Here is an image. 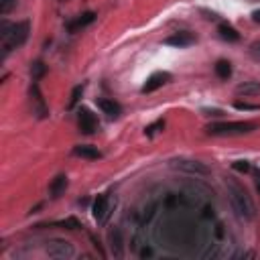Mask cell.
Instances as JSON below:
<instances>
[{"label": "cell", "mask_w": 260, "mask_h": 260, "mask_svg": "<svg viewBox=\"0 0 260 260\" xmlns=\"http://www.w3.org/2000/svg\"><path fill=\"white\" fill-rule=\"evenodd\" d=\"M250 53H252V57H254L256 61H260V41L254 43V45L250 47Z\"/></svg>", "instance_id": "24"}, {"label": "cell", "mask_w": 260, "mask_h": 260, "mask_svg": "<svg viewBox=\"0 0 260 260\" xmlns=\"http://www.w3.org/2000/svg\"><path fill=\"white\" fill-rule=\"evenodd\" d=\"M110 207H112L110 197H108V195H100V197L94 201V207H92L96 222H100V223L106 222V220H108V216H110Z\"/></svg>", "instance_id": "6"}, {"label": "cell", "mask_w": 260, "mask_h": 260, "mask_svg": "<svg viewBox=\"0 0 260 260\" xmlns=\"http://www.w3.org/2000/svg\"><path fill=\"white\" fill-rule=\"evenodd\" d=\"M45 250L51 258H72L75 254V248L65 240H51Z\"/></svg>", "instance_id": "5"}, {"label": "cell", "mask_w": 260, "mask_h": 260, "mask_svg": "<svg viewBox=\"0 0 260 260\" xmlns=\"http://www.w3.org/2000/svg\"><path fill=\"white\" fill-rule=\"evenodd\" d=\"M171 167L181 173H189V175H210V169L199 161H189V159H175L171 161Z\"/></svg>", "instance_id": "4"}, {"label": "cell", "mask_w": 260, "mask_h": 260, "mask_svg": "<svg viewBox=\"0 0 260 260\" xmlns=\"http://www.w3.org/2000/svg\"><path fill=\"white\" fill-rule=\"evenodd\" d=\"M195 39H193V35L191 33H175V35H171V37L165 41L167 45H173V47H189Z\"/></svg>", "instance_id": "10"}, {"label": "cell", "mask_w": 260, "mask_h": 260, "mask_svg": "<svg viewBox=\"0 0 260 260\" xmlns=\"http://www.w3.org/2000/svg\"><path fill=\"white\" fill-rule=\"evenodd\" d=\"M256 189H258V191H260V173H258V175H256Z\"/></svg>", "instance_id": "27"}, {"label": "cell", "mask_w": 260, "mask_h": 260, "mask_svg": "<svg viewBox=\"0 0 260 260\" xmlns=\"http://www.w3.org/2000/svg\"><path fill=\"white\" fill-rule=\"evenodd\" d=\"M218 31H220V37L226 39V41H238V39H240V35L236 33V29L230 27V25H226V23H222V25L218 27Z\"/></svg>", "instance_id": "15"}, {"label": "cell", "mask_w": 260, "mask_h": 260, "mask_svg": "<svg viewBox=\"0 0 260 260\" xmlns=\"http://www.w3.org/2000/svg\"><path fill=\"white\" fill-rule=\"evenodd\" d=\"M238 96H260V83L258 81H244L236 88Z\"/></svg>", "instance_id": "12"}, {"label": "cell", "mask_w": 260, "mask_h": 260, "mask_svg": "<svg viewBox=\"0 0 260 260\" xmlns=\"http://www.w3.org/2000/svg\"><path fill=\"white\" fill-rule=\"evenodd\" d=\"M74 154L75 157H81V159H100V150L96 147H90V145H79L74 149Z\"/></svg>", "instance_id": "13"}, {"label": "cell", "mask_w": 260, "mask_h": 260, "mask_svg": "<svg viewBox=\"0 0 260 260\" xmlns=\"http://www.w3.org/2000/svg\"><path fill=\"white\" fill-rule=\"evenodd\" d=\"M252 19H254V23H260V10H254L252 12Z\"/></svg>", "instance_id": "26"}, {"label": "cell", "mask_w": 260, "mask_h": 260, "mask_svg": "<svg viewBox=\"0 0 260 260\" xmlns=\"http://www.w3.org/2000/svg\"><path fill=\"white\" fill-rule=\"evenodd\" d=\"M232 167H234L236 171H240V173H248V171H250V163H248V161H236Z\"/></svg>", "instance_id": "23"}, {"label": "cell", "mask_w": 260, "mask_h": 260, "mask_svg": "<svg viewBox=\"0 0 260 260\" xmlns=\"http://www.w3.org/2000/svg\"><path fill=\"white\" fill-rule=\"evenodd\" d=\"M169 79H171V74H167V72H157V74H152V75L147 79V83H145L143 94H150V92H154V90H159L161 85H165Z\"/></svg>", "instance_id": "7"}, {"label": "cell", "mask_w": 260, "mask_h": 260, "mask_svg": "<svg viewBox=\"0 0 260 260\" xmlns=\"http://www.w3.org/2000/svg\"><path fill=\"white\" fill-rule=\"evenodd\" d=\"M29 39V23H16V25H2V47L4 53H8L10 49L21 47Z\"/></svg>", "instance_id": "2"}, {"label": "cell", "mask_w": 260, "mask_h": 260, "mask_svg": "<svg viewBox=\"0 0 260 260\" xmlns=\"http://www.w3.org/2000/svg\"><path fill=\"white\" fill-rule=\"evenodd\" d=\"M16 2H19V0H0V12H2V14H8V12L16 6Z\"/></svg>", "instance_id": "20"}, {"label": "cell", "mask_w": 260, "mask_h": 260, "mask_svg": "<svg viewBox=\"0 0 260 260\" xmlns=\"http://www.w3.org/2000/svg\"><path fill=\"white\" fill-rule=\"evenodd\" d=\"M67 189V177L65 175H59L53 179V183H51L49 187V191H51V197H59L63 191Z\"/></svg>", "instance_id": "14"}, {"label": "cell", "mask_w": 260, "mask_h": 260, "mask_svg": "<svg viewBox=\"0 0 260 260\" xmlns=\"http://www.w3.org/2000/svg\"><path fill=\"white\" fill-rule=\"evenodd\" d=\"M157 128H163V122H157V124L149 126V128H147V134H149V136H150V134H154V132H157Z\"/></svg>", "instance_id": "25"}, {"label": "cell", "mask_w": 260, "mask_h": 260, "mask_svg": "<svg viewBox=\"0 0 260 260\" xmlns=\"http://www.w3.org/2000/svg\"><path fill=\"white\" fill-rule=\"evenodd\" d=\"M79 128H81V132H85V134H92V132H96V128H98V120H96V116H94L88 108H81V110H79Z\"/></svg>", "instance_id": "8"}, {"label": "cell", "mask_w": 260, "mask_h": 260, "mask_svg": "<svg viewBox=\"0 0 260 260\" xmlns=\"http://www.w3.org/2000/svg\"><path fill=\"white\" fill-rule=\"evenodd\" d=\"M57 226H63V228H67V230H77V228H81V226H79V222H77L75 218L61 220V222H57Z\"/></svg>", "instance_id": "18"}, {"label": "cell", "mask_w": 260, "mask_h": 260, "mask_svg": "<svg viewBox=\"0 0 260 260\" xmlns=\"http://www.w3.org/2000/svg\"><path fill=\"white\" fill-rule=\"evenodd\" d=\"M81 92H83V88H81V85H77V88H75V90L72 92V100H69V108H74L75 104H77V100H79Z\"/></svg>", "instance_id": "22"}, {"label": "cell", "mask_w": 260, "mask_h": 260, "mask_svg": "<svg viewBox=\"0 0 260 260\" xmlns=\"http://www.w3.org/2000/svg\"><path fill=\"white\" fill-rule=\"evenodd\" d=\"M31 74H33V79H39V77H43V74H45V65H43L41 61L33 63V67H31Z\"/></svg>", "instance_id": "19"}, {"label": "cell", "mask_w": 260, "mask_h": 260, "mask_svg": "<svg viewBox=\"0 0 260 260\" xmlns=\"http://www.w3.org/2000/svg\"><path fill=\"white\" fill-rule=\"evenodd\" d=\"M226 189H228V199H230V203L234 207L236 216L240 220H254L256 207H254L250 195L246 193V189L242 185H238L236 181H232V179L226 181Z\"/></svg>", "instance_id": "1"}, {"label": "cell", "mask_w": 260, "mask_h": 260, "mask_svg": "<svg viewBox=\"0 0 260 260\" xmlns=\"http://www.w3.org/2000/svg\"><path fill=\"white\" fill-rule=\"evenodd\" d=\"M31 96H33L35 104H37V112H39V116H41V118H43V116H47L45 102H43V98H41V92H39V88H37V85H33V90H31Z\"/></svg>", "instance_id": "16"}, {"label": "cell", "mask_w": 260, "mask_h": 260, "mask_svg": "<svg viewBox=\"0 0 260 260\" xmlns=\"http://www.w3.org/2000/svg\"><path fill=\"white\" fill-rule=\"evenodd\" d=\"M216 74L222 77V79H228L232 75V67L228 61H218L216 63Z\"/></svg>", "instance_id": "17"}, {"label": "cell", "mask_w": 260, "mask_h": 260, "mask_svg": "<svg viewBox=\"0 0 260 260\" xmlns=\"http://www.w3.org/2000/svg\"><path fill=\"white\" fill-rule=\"evenodd\" d=\"M98 106L104 114H108L110 118H118L120 112H122V108H120V104H116L114 100H108V98H102L98 100Z\"/></svg>", "instance_id": "9"}, {"label": "cell", "mask_w": 260, "mask_h": 260, "mask_svg": "<svg viewBox=\"0 0 260 260\" xmlns=\"http://www.w3.org/2000/svg\"><path fill=\"white\" fill-rule=\"evenodd\" d=\"M254 128H256L254 122H218L207 126V132L214 136H236V134L252 132Z\"/></svg>", "instance_id": "3"}, {"label": "cell", "mask_w": 260, "mask_h": 260, "mask_svg": "<svg viewBox=\"0 0 260 260\" xmlns=\"http://www.w3.org/2000/svg\"><path fill=\"white\" fill-rule=\"evenodd\" d=\"M94 19H96V14H94V12H85V14L77 16V19H75L74 23H69V25H67V29L72 31V33H75V31H79V29H83V27L92 25V23H94Z\"/></svg>", "instance_id": "11"}, {"label": "cell", "mask_w": 260, "mask_h": 260, "mask_svg": "<svg viewBox=\"0 0 260 260\" xmlns=\"http://www.w3.org/2000/svg\"><path fill=\"white\" fill-rule=\"evenodd\" d=\"M236 110H260L258 104H248V102H236Z\"/></svg>", "instance_id": "21"}]
</instances>
